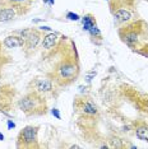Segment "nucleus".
Segmentation results:
<instances>
[{
	"label": "nucleus",
	"instance_id": "obj_1",
	"mask_svg": "<svg viewBox=\"0 0 148 149\" xmlns=\"http://www.w3.org/2000/svg\"><path fill=\"white\" fill-rule=\"evenodd\" d=\"M37 127L26 126L18 136V147H37Z\"/></svg>",
	"mask_w": 148,
	"mask_h": 149
},
{
	"label": "nucleus",
	"instance_id": "obj_2",
	"mask_svg": "<svg viewBox=\"0 0 148 149\" xmlns=\"http://www.w3.org/2000/svg\"><path fill=\"white\" fill-rule=\"evenodd\" d=\"M42 102V100L37 96L36 93H32V94H28V96L23 97L21 101H19V107L23 112L31 115L35 112V110L40 107V103Z\"/></svg>",
	"mask_w": 148,
	"mask_h": 149
},
{
	"label": "nucleus",
	"instance_id": "obj_3",
	"mask_svg": "<svg viewBox=\"0 0 148 149\" xmlns=\"http://www.w3.org/2000/svg\"><path fill=\"white\" fill-rule=\"evenodd\" d=\"M22 38H24V43L27 45V49L28 50H32L35 49L37 42L40 40V33L37 31H24L22 32Z\"/></svg>",
	"mask_w": 148,
	"mask_h": 149
},
{
	"label": "nucleus",
	"instance_id": "obj_4",
	"mask_svg": "<svg viewBox=\"0 0 148 149\" xmlns=\"http://www.w3.org/2000/svg\"><path fill=\"white\" fill-rule=\"evenodd\" d=\"M78 69H77V65H74L73 63H64L59 69V73L61 78H73L77 74Z\"/></svg>",
	"mask_w": 148,
	"mask_h": 149
},
{
	"label": "nucleus",
	"instance_id": "obj_5",
	"mask_svg": "<svg viewBox=\"0 0 148 149\" xmlns=\"http://www.w3.org/2000/svg\"><path fill=\"white\" fill-rule=\"evenodd\" d=\"M4 45L8 49H15V47H22L24 45L22 37H17V36H8L4 41Z\"/></svg>",
	"mask_w": 148,
	"mask_h": 149
},
{
	"label": "nucleus",
	"instance_id": "obj_6",
	"mask_svg": "<svg viewBox=\"0 0 148 149\" xmlns=\"http://www.w3.org/2000/svg\"><path fill=\"white\" fill-rule=\"evenodd\" d=\"M56 40H58L56 33H50V35L45 36L43 37V41H42V47L46 50H50L56 43Z\"/></svg>",
	"mask_w": 148,
	"mask_h": 149
},
{
	"label": "nucleus",
	"instance_id": "obj_7",
	"mask_svg": "<svg viewBox=\"0 0 148 149\" xmlns=\"http://www.w3.org/2000/svg\"><path fill=\"white\" fill-rule=\"evenodd\" d=\"M52 89V84L50 80L47 79H40L37 80V91L41 93H46V92H50Z\"/></svg>",
	"mask_w": 148,
	"mask_h": 149
},
{
	"label": "nucleus",
	"instance_id": "obj_8",
	"mask_svg": "<svg viewBox=\"0 0 148 149\" xmlns=\"http://www.w3.org/2000/svg\"><path fill=\"white\" fill-rule=\"evenodd\" d=\"M115 18H116V21H119V22H128L132 18V14H130V12L126 10V9H117L115 12Z\"/></svg>",
	"mask_w": 148,
	"mask_h": 149
},
{
	"label": "nucleus",
	"instance_id": "obj_9",
	"mask_svg": "<svg viewBox=\"0 0 148 149\" xmlns=\"http://www.w3.org/2000/svg\"><path fill=\"white\" fill-rule=\"evenodd\" d=\"M14 15H15L14 9H12V8L3 9V10L0 12V22H6V21H10V19L14 18Z\"/></svg>",
	"mask_w": 148,
	"mask_h": 149
},
{
	"label": "nucleus",
	"instance_id": "obj_10",
	"mask_svg": "<svg viewBox=\"0 0 148 149\" xmlns=\"http://www.w3.org/2000/svg\"><path fill=\"white\" fill-rule=\"evenodd\" d=\"M135 134L137 136L142 140H148V126L146 125H140L135 129Z\"/></svg>",
	"mask_w": 148,
	"mask_h": 149
},
{
	"label": "nucleus",
	"instance_id": "obj_11",
	"mask_svg": "<svg viewBox=\"0 0 148 149\" xmlns=\"http://www.w3.org/2000/svg\"><path fill=\"white\" fill-rule=\"evenodd\" d=\"M93 26H95V21H93L92 15H86L84 19H83V27H84V29L89 31Z\"/></svg>",
	"mask_w": 148,
	"mask_h": 149
},
{
	"label": "nucleus",
	"instance_id": "obj_12",
	"mask_svg": "<svg viewBox=\"0 0 148 149\" xmlns=\"http://www.w3.org/2000/svg\"><path fill=\"white\" fill-rule=\"evenodd\" d=\"M83 111H84L86 113H88V115H96L97 113V108L95 104H92L91 102H87L84 106H83Z\"/></svg>",
	"mask_w": 148,
	"mask_h": 149
},
{
	"label": "nucleus",
	"instance_id": "obj_13",
	"mask_svg": "<svg viewBox=\"0 0 148 149\" xmlns=\"http://www.w3.org/2000/svg\"><path fill=\"white\" fill-rule=\"evenodd\" d=\"M125 41L128 43H133V42H135L137 41V35H134V33H130V35H126L125 36Z\"/></svg>",
	"mask_w": 148,
	"mask_h": 149
},
{
	"label": "nucleus",
	"instance_id": "obj_14",
	"mask_svg": "<svg viewBox=\"0 0 148 149\" xmlns=\"http://www.w3.org/2000/svg\"><path fill=\"white\" fill-rule=\"evenodd\" d=\"M66 18H69L70 21H78L79 15L78 14H74V13H68V14H66Z\"/></svg>",
	"mask_w": 148,
	"mask_h": 149
},
{
	"label": "nucleus",
	"instance_id": "obj_15",
	"mask_svg": "<svg viewBox=\"0 0 148 149\" xmlns=\"http://www.w3.org/2000/svg\"><path fill=\"white\" fill-rule=\"evenodd\" d=\"M52 115H55L56 118H60V115H59V112H58V110H52Z\"/></svg>",
	"mask_w": 148,
	"mask_h": 149
},
{
	"label": "nucleus",
	"instance_id": "obj_16",
	"mask_svg": "<svg viewBox=\"0 0 148 149\" xmlns=\"http://www.w3.org/2000/svg\"><path fill=\"white\" fill-rule=\"evenodd\" d=\"M0 140H4V135L0 134Z\"/></svg>",
	"mask_w": 148,
	"mask_h": 149
},
{
	"label": "nucleus",
	"instance_id": "obj_17",
	"mask_svg": "<svg viewBox=\"0 0 148 149\" xmlns=\"http://www.w3.org/2000/svg\"><path fill=\"white\" fill-rule=\"evenodd\" d=\"M10 1H14V3H17V1H24V0H10Z\"/></svg>",
	"mask_w": 148,
	"mask_h": 149
},
{
	"label": "nucleus",
	"instance_id": "obj_18",
	"mask_svg": "<svg viewBox=\"0 0 148 149\" xmlns=\"http://www.w3.org/2000/svg\"><path fill=\"white\" fill-rule=\"evenodd\" d=\"M50 3H51V4H54V0H50Z\"/></svg>",
	"mask_w": 148,
	"mask_h": 149
}]
</instances>
